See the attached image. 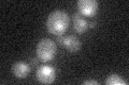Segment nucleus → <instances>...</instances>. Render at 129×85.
I'll list each match as a JSON object with an SVG mask.
<instances>
[{"label":"nucleus","instance_id":"obj_6","mask_svg":"<svg viewBox=\"0 0 129 85\" xmlns=\"http://www.w3.org/2000/svg\"><path fill=\"white\" fill-rule=\"evenodd\" d=\"M30 71V66L25 62H16L12 65V72L17 79H25Z\"/></svg>","mask_w":129,"mask_h":85},{"label":"nucleus","instance_id":"obj_8","mask_svg":"<svg viewBox=\"0 0 129 85\" xmlns=\"http://www.w3.org/2000/svg\"><path fill=\"white\" fill-rule=\"evenodd\" d=\"M106 84H108V85H126L127 82L125 80H123L118 75L113 74V75H110L106 79Z\"/></svg>","mask_w":129,"mask_h":85},{"label":"nucleus","instance_id":"obj_7","mask_svg":"<svg viewBox=\"0 0 129 85\" xmlns=\"http://www.w3.org/2000/svg\"><path fill=\"white\" fill-rule=\"evenodd\" d=\"M73 28L76 33H80V34L84 33L88 28V22L86 21V19H84L82 17V15L80 13L73 14Z\"/></svg>","mask_w":129,"mask_h":85},{"label":"nucleus","instance_id":"obj_4","mask_svg":"<svg viewBox=\"0 0 129 85\" xmlns=\"http://www.w3.org/2000/svg\"><path fill=\"white\" fill-rule=\"evenodd\" d=\"M99 3L96 0H79L78 1V9L79 13L83 16H94L98 10Z\"/></svg>","mask_w":129,"mask_h":85},{"label":"nucleus","instance_id":"obj_1","mask_svg":"<svg viewBox=\"0 0 129 85\" xmlns=\"http://www.w3.org/2000/svg\"><path fill=\"white\" fill-rule=\"evenodd\" d=\"M69 27V16L64 11L55 10L51 12L46 19V28L51 34L62 36Z\"/></svg>","mask_w":129,"mask_h":85},{"label":"nucleus","instance_id":"obj_9","mask_svg":"<svg viewBox=\"0 0 129 85\" xmlns=\"http://www.w3.org/2000/svg\"><path fill=\"white\" fill-rule=\"evenodd\" d=\"M83 84H84V85H89V84L97 85V84H98V82H97V81H95V80H86V81H84V82H83Z\"/></svg>","mask_w":129,"mask_h":85},{"label":"nucleus","instance_id":"obj_2","mask_svg":"<svg viewBox=\"0 0 129 85\" xmlns=\"http://www.w3.org/2000/svg\"><path fill=\"white\" fill-rule=\"evenodd\" d=\"M56 52H57L56 44L50 38H42L37 44V48H36L37 59L43 63H47L53 60L56 55Z\"/></svg>","mask_w":129,"mask_h":85},{"label":"nucleus","instance_id":"obj_3","mask_svg":"<svg viewBox=\"0 0 129 85\" xmlns=\"http://www.w3.org/2000/svg\"><path fill=\"white\" fill-rule=\"evenodd\" d=\"M37 79L39 82H41L43 84H50L53 83L56 77V71L51 65H41L38 67L37 72H36Z\"/></svg>","mask_w":129,"mask_h":85},{"label":"nucleus","instance_id":"obj_5","mask_svg":"<svg viewBox=\"0 0 129 85\" xmlns=\"http://www.w3.org/2000/svg\"><path fill=\"white\" fill-rule=\"evenodd\" d=\"M58 42L60 43V45L63 46L71 53H76L81 48L80 39L74 35L58 36Z\"/></svg>","mask_w":129,"mask_h":85}]
</instances>
